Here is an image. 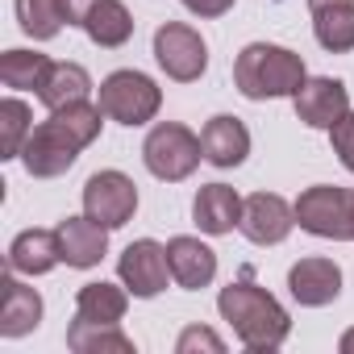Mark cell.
<instances>
[{"label": "cell", "mask_w": 354, "mask_h": 354, "mask_svg": "<svg viewBox=\"0 0 354 354\" xmlns=\"http://www.w3.org/2000/svg\"><path fill=\"white\" fill-rule=\"evenodd\" d=\"M100 117L104 109L100 104H67V109H55L30 138H26V150H21V162L34 180H55L63 175L84 146H92L100 138Z\"/></svg>", "instance_id": "obj_1"}, {"label": "cell", "mask_w": 354, "mask_h": 354, "mask_svg": "<svg viewBox=\"0 0 354 354\" xmlns=\"http://www.w3.org/2000/svg\"><path fill=\"white\" fill-rule=\"evenodd\" d=\"M217 308H221V317L234 325V333H238V342H242L246 350L267 354V350H279V346L288 342L292 321H288L283 304H279L267 288H259V283L250 279V271H242L238 283L221 288Z\"/></svg>", "instance_id": "obj_2"}, {"label": "cell", "mask_w": 354, "mask_h": 354, "mask_svg": "<svg viewBox=\"0 0 354 354\" xmlns=\"http://www.w3.org/2000/svg\"><path fill=\"white\" fill-rule=\"evenodd\" d=\"M304 59L292 55L288 46H271V42H250L238 63H234V84L246 100H279V96H296L304 84Z\"/></svg>", "instance_id": "obj_3"}, {"label": "cell", "mask_w": 354, "mask_h": 354, "mask_svg": "<svg viewBox=\"0 0 354 354\" xmlns=\"http://www.w3.org/2000/svg\"><path fill=\"white\" fill-rule=\"evenodd\" d=\"M142 158H146L150 175H158V180H167V184H180V180H188V175L201 167L205 146H201V138H196L188 125L162 121V125H154V129L146 133Z\"/></svg>", "instance_id": "obj_4"}, {"label": "cell", "mask_w": 354, "mask_h": 354, "mask_svg": "<svg viewBox=\"0 0 354 354\" xmlns=\"http://www.w3.org/2000/svg\"><path fill=\"white\" fill-rule=\"evenodd\" d=\"M296 221L313 238L354 242V192L350 188H333V184L304 188L300 201H296Z\"/></svg>", "instance_id": "obj_5"}, {"label": "cell", "mask_w": 354, "mask_h": 354, "mask_svg": "<svg viewBox=\"0 0 354 354\" xmlns=\"http://www.w3.org/2000/svg\"><path fill=\"white\" fill-rule=\"evenodd\" d=\"M162 104V92L150 75L142 71H113L104 84H100V109L109 121H121V125H146Z\"/></svg>", "instance_id": "obj_6"}, {"label": "cell", "mask_w": 354, "mask_h": 354, "mask_svg": "<svg viewBox=\"0 0 354 354\" xmlns=\"http://www.w3.org/2000/svg\"><path fill=\"white\" fill-rule=\"evenodd\" d=\"M154 59H158V67H162L175 84H192V80H201L205 67H209V46H205V38H201L192 26L167 21V26H158V34H154Z\"/></svg>", "instance_id": "obj_7"}, {"label": "cell", "mask_w": 354, "mask_h": 354, "mask_svg": "<svg viewBox=\"0 0 354 354\" xmlns=\"http://www.w3.org/2000/svg\"><path fill=\"white\" fill-rule=\"evenodd\" d=\"M138 209V188L121 171H96L84 184V213L104 230H121Z\"/></svg>", "instance_id": "obj_8"}, {"label": "cell", "mask_w": 354, "mask_h": 354, "mask_svg": "<svg viewBox=\"0 0 354 354\" xmlns=\"http://www.w3.org/2000/svg\"><path fill=\"white\" fill-rule=\"evenodd\" d=\"M117 275H121V283H125L138 300L158 296V292L167 288V279H171L167 246H158V242H150V238L129 242L125 254H121V263H117Z\"/></svg>", "instance_id": "obj_9"}, {"label": "cell", "mask_w": 354, "mask_h": 354, "mask_svg": "<svg viewBox=\"0 0 354 354\" xmlns=\"http://www.w3.org/2000/svg\"><path fill=\"white\" fill-rule=\"evenodd\" d=\"M292 225H296V209H292L283 196H275V192H254V196L242 201V221H238V230H242L254 246H279V242L292 234Z\"/></svg>", "instance_id": "obj_10"}, {"label": "cell", "mask_w": 354, "mask_h": 354, "mask_svg": "<svg viewBox=\"0 0 354 354\" xmlns=\"http://www.w3.org/2000/svg\"><path fill=\"white\" fill-rule=\"evenodd\" d=\"M296 104V117L313 129H333L346 113H350V92L342 80H329V75H317V80H304L300 92L292 96Z\"/></svg>", "instance_id": "obj_11"}, {"label": "cell", "mask_w": 354, "mask_h": 354, "mask_svg": "<svg viewBox=\"0 0 354 354\" xmlns=\"http://www.w3.org/2000/svg\"><path fill=\"white\" fill-rule=\"evenodd\" d=\"M167 263H171V279L188 292L209 288L213 275H217V250L205 246L201 238H188V234L167 242Z\"/></svg>", "instance_id": "obj_12"}, {"label": "cell", "mask_w": 354, "mask_h": 354, "mask_svg": "<svg viewBox=\"0 0 354 354\" xmlns=\"http://www.w3.org/2000/svg\"><path fill=\"white\" fill-rule=\"evenodd\" d=\"M59 250H63V263H67V267L88 271V267H96V263L104 259V250H109V230H104L100 221H92L88 213H84V217H67V221H59Z\"/></svg>", "instance_id": "obj_13"}, {"label": "cell", "mask_w": 354, "mask_h": 354, "mask_svg": "<svg viewBox=\"0 0 354 354\" xmlns=\"http://www.w3.org/2000/svg\"><path fill=\"white\" fill-rule=\"evenodd\" d=\"M288 288L292 296L304 304V308H321V304H333L337 292H342V271L333 259H300L292 271H288Z\"/></svg>", "instance_id": "obj_14"}, {"label": "cell", "mask_w": 354, "mask_h": 354, "mask_svg": "<svg viewBox=\"0 0 354 354\" xmlns=\"http://www.w3.org/2000/svg\"><path fill=\"white\" fill-rule=\"evenodd\" d=\"M13 275L17 271H9L0 279V288H5L0 292V333L5 337H21V333L38 329V321H42V296Z\"/></svg>", "instance_id": "obj_15"}, {"label": "cell", "mask_w": 354, "mask_h": 354, "mask_svg": "<svg viewBox=\"0 0 354 354\" xmlns=\"http://www.w3.org/2000/svg\"><path fill=\"white\" fill-rule=\"evenodd\" d=\"M201 146H205V158H209L213 167H238V162H246V154H250V129H246L238 117L221 113V117H213V121L201 129Z\"/></svg>", "instance_id": "obj_16"}, {"label": "cell", "mask_w": 354, "mask_h": 354, "mask_svg": "<svg viewBox=\"0 0 354 354\" xmlns=\"http://www.w3.org/2000/svg\"><path fill=\"white\" fill-rule=\"evenodd\" d=\"M192 217H196V225L205 234L221 238L242 221V196L230 184H205L196 192V201H192Z\"/></svg>", "instance_id": "obj_17"}, {"label": "cell", "mask_w": 354, "mask_h": 354, "mask_svg": "<svg viewBox=\"0 0 354 354\" xmlns=\"http://www.w3.org/2000/svg\"><path fill=\"white\" fill-rule=\"evenodd\" d=\"M55 263H63L59 230H26L9 246V271L17 275H46Z\"/></svg>", "instance_id": "obj_18"}, {"label": "cell", "mask_w": 354, "mask_h": 354, "mask_svg": "<svg viewBox=\"0 0 354 354\" xmlns=\"http://www.w3.org/2000/svg\"><path fill=\"white\" fill-rule=\"evenodd\" d=\"M88 92H92V75L80 63H50V71H46V80L38 88V100L55 113V109L88 100Z\"/></svg>", "instance_id": "obj_19"}, {"label": "cell", "mask_w": 354, "mask_h": 354, "mask_svg": "<svg viewBox=\"0 0 354 354\" xmlns=\"http://www.w3.org/2000/svg\"><path fill=\"white\" fill-rule=\"evenodd\" d=\"M125 304L129 296L117 288V283H84L80 296H75V321H88V325H121L125 317Z\"/></svg>", "instance_id": "obj_20"}, {"label": "cell", "mask_w": 354, "mask_h": 354, "mask_svg": "<svg viewBox=\"0 0 354 354\" xmlns=\"http://www.w3.org/2000/svg\"><path fill=\"white\" fill-rule=\"evenodd\" d=\"M80 30H84L96 46L113 50V46H125V42H129V34H133V17H129V9L121 5V0H96L92 13L84 17Z\"/></svg>", "instance_id": "obj_21"}, {"label": "cell", "mask_w": 354, "mask_h": 354, "mask_svg": "<svg viewBox=\"0 0 354 354\" xmlns=\"http://www.w3.org/2000/svg\"><path fill=\"white\" fill-rule=\"evenodd\" d=\"M313 34L329 55L354 50V5H325L313 9Z\"/></svg>", "instance_id": "obj_22"}, {"label": "cell", "mask_w": 354, "mask_h": 354, "mask_svg": "<svg viewBox=\"0 0 354 354\" xmlns=\"http://www.w3.org/2000/svg\"><path fill=\"white\" fill-rule=\"evenodd\" d=\"M67 346L75 354H133V342L117 325H88V321H71Z\"/></svg>", "instance_id": "obj_23"}, {"label": "cell", "mask_w": 354, "mask_h": 354, "mask_svg": "<svg viewBox=\"0 0 354 354\" xmlns=\"http://www.w3.org/2000/svg\"><path fill=\"white\" fill-rule=\"evenodd\" d=\"M50 71V59L38 55V50H5L0 55V80H5V88H42Z\"/></svg>", "instance_id": "obj_24"}, {"label": "cell", "mask_w": 354, "mask_h": 354, "mask_svg": "<svg viewBox=\"0 0 354 354\" xmlns=\"http://www.w3.org/2000/svg\"><path fill=\"white\" fill-rule=\"evenodd\" d=\"M30 133V104L17 96L0 100V158H21Z\"/></svg>", "instance_id": "obj_25"}, {"label": "cell", "mask_w": 354, "mask_h": 354, "mask_svg": "<svg viewBox=\"0 0 354 354\" xmlns=\"http://www.w3.org/2000/svg\"><path fill=\"white\" fill-rule=\"evenodd\" d=\"M17 21H21V30L30 34V38H38V42H46V38H55L59 30H63V5L59 0H17Z\"/></svg>", "instance_id": "obj_26"}, {"label": "cell", "mask_w": 354, "mask_h": 354, "mask_svg": "<svg viewBox=\"0 0 354 354\" xmlns=\"http://www.w3.org/2000/svg\"><path fill=\"white\" fill-rule=\"evenodd\" d=\"M329 142H333V154L342 158V167L354 175V113H346V117L329 129Z\"/></svg>", "instance_id": "obj_27"}, {"label": "cell", "mask_w": 354, "mask_h": 354, "mask_svg": "<svg viewBox=\"0 0 354 354\" xmlns=\"http://www.w3.org/2000/svg\"><path fill=\"white\" fill-rule=\"evenodd\" d=\"M192 350H213V354H221V350H225V342H221L213 329L192 325V329H184V337H180V354H192Z\"/></svg>", "instance_id": "obj_28"}, {"label": "cell", "mask_w": 354, "mask_h": 354, "mask_svg": "<svg viewBox=\"0 0 354 354\" xmlns=\"http://www.w3.org/2000/svg\"><path fill=\"white\" fill-rule=\"evenodd\" d=\"M184 5L196 13V17H221L234 9V0H184Z\"/></svg>", "instance_id": "obj_29"}, {"label": "cell", "mask_w": 354, "mask_h": 354, "mask_svg": "<svg viewBox=\"0 0 354 354\" xmlns=\"http://www.w3.org/2000/svg\"><path fill=\"white\" fill-rule=\"evenodd\" d=\"M63 5V17H67V26H84V17L92 13V5L96 0H59Z\"/></svg>", "instance_id": "obj_30"}, {"label": "cell", "mask_w": 354, "mask_h": 354, "mask_svg": "<svg viewBox=\"0 0 354 354\" xmlns=\"http://www.w3.org/2000/svg\"><path fill=\"white\" fill-rule=\"evenodd\" d=\"M342 354H354V329L342 333Z\"/></svg>", "instance_id": "obj_31"}, {"label": "cell", "mask_w": 354, "mask_h": 354, "mask_svg": "<svg viewBox=\"0 0 354 354\" xmlns=\"http://www.w3.org/2000/svg\"><path fill=\"white\" fill-rule=\"evenodd\" d=\"M325 5H354V0H308V9H325Z\"/></svg>", "instance_id": "obj_32"}]
</instances>
